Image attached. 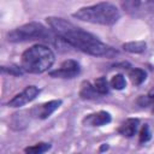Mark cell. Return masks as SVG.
I'll return each mask as SVG.
<instances>
[{"label":"cell","mask_w":154,"mask_h":154,"mask_svg":"<svg viewBox=\"0 0 154 154\" xmlns=\"http://www.w3.org/2000/svg\"><path fill=\"white\" fill-rule=\"evenodd\" d=\"M46 20L52 31L58 37H60V40L83 53L94 57H113L117 54V51L101 42L95 35L76 26L64 18L47 17Z\"/></svg>","instance_id":"cell-1"},{"label":"cell","mask_w":154,"mask_h":154,"mask_svg":"<svg viewBox=\"0 0 154 154\" xmlns=\"http://www.w3.org/2000/svg\"><path fill=\"white\" fill-rule=\"evenodd\" d=\"M72 17L94 24L113 25L120 18V12L112 2H97L77 10L72 13Z\"/></svg>","instance_id":"cell-2"},{"label":"cell","mask_w":154,"mask_h":154,"mask_svg":"<svg viewBox=\"0 0 154 154\" xmlns=\"http://www.w3.org/2000/svg\"><path fill=\"white\" fill-rule=\"evenodd\" d=\"M55 57L52 49L45 45H34L25 49L20 58V67L24 72L42 73L54 64Z\"/></svg>","instance_id":"cell-3"},{"label":"cell","mask_w":154,"mask_h":154,"mask_svg":"<svg viewBox=\"0 0 154 154\" xmlns=\"http://www.w3.org/2000/svg\"><path fill=\"white\" fill-rule=\"evenodd\" d=\"M54 38H58V36L52 31V29H47L36 22L20 25L7 34V40L10 42H23L32 40L54 41Z\"/></svg>","instance_id":"cell-4"},{"label":"cell","mask_w":154,"mask_h":154,"mask_svg":"<svg viewBox=\"0 0 154 154\" xmlns=\"http://www.w3.org/2000/svg\"><path fill=\"white\" fill-rule=\"evenodd\" d=\"M41 93V89L36 85H26L19 94L14 95L8 102L7 105L10 107H20L24 106L29 102H31L32 100L36 99V96H38V94Z\"/></svg>","instance_id":"cell-5"},{"label":"cell","mask_w":154,"mask_h":154,"mask_svg":"<svg viewBox=\"0 0 154 154\" xmlns=\"http://www.w3.org/2000/svg\"><path fill=\"white\" fill-rule=\"evenodd\" d=\"M79 71H81L79 64L76 60L69 59V60H65L64 63H61L59 69L51 71L49 76L54 77V78H73L79 73Z\"/></svg>","instance_id":"cell-6"},{"label":"cell","mask_w":154,"mask_h":154,"mask_svg":"<svg viewBox=\"0 0 154 154\" xmlns=\"http://www.w3.org/2000/svg\"><path fill=\"white\" fill-rule=\"evenodd\" d=\"M60 105H61V100H51V101L36 105L30 109V116L37 119H46L53 112H55L60 107Z\"/></svg>","instance_id":"cell-7"},{"label":"cell","mask_w":154,"mask_h":154,"mask_svg":"<svg viewBox=\"0 0 154 154\" xmlns=\"http://www.w3.org/2000/svg\"><path fill=\"white\" fill-rule=\"evenodd\" d=\"M111 114L106 111H99L95 113H90L83 119V124L88 126H102L111 122Z\"/></svg>","instance_id":"cell-8"},{"label":"cell","mask_w":154,"mask_h":154,"mask_svg":"<svg viewBox=\"0 0 154 154\" xmlns=\"http://www.w3.org/2000/svg\"><path fill=\"white\" fill-rule=\"evenodd\" d=\"M122 6L129 13H137L140 11L154 12V0L153 1H125V2H122Z\"/></svg>","instance_id":"cell-9"},{"label":"cell","mask_w":154,"mask_h":154,"mask_svg":"<svg viewBox=\"0 0 154 154\" xmlns=\"http://www.w3.org/2000/svg\"><path fill=\"white\" fill-rule=\"evenodd\" d=\"M138 125L140 120L137 118H128L120 124V126L118 128V132L124 137H132L136 134Z\"/></svg>","instance_id":"cell-10"},{"label":"cell","mask_w":154,"mask_h":154,"mask_svg":"<svg viewBox=\"0 0 154 154\" xmlns=\"http://www.w3.org/2000/svg\"><path fill=\"white\" fill-rule=\"evenodd\" d=\"M123 49L129 52V53H142L146 51L147 45L144 41H131V42H126L123 43Z\"/></svg>","instance_id":"cell-11"},{"label":"cell","mask_w":154,"mask_h":154,"mask_svg":"<svg viewBox=\"0 0 154 154\" xmlns=\"http://www.w3.org/2000/svg\"><path fill=\"white\" fill-rule=\"evenodd\" d=\"M146 77H147V75H146L144 70H142V69H135L134 67L129 71V78L134 85L142 84L146 81Z\"/></svg>","instance_id":"cell-12"},{"label":"cell","mask_w":154,"mask_h":154,"mask_svg":"<svg viewBox=\"0 0 154 154\" xmlns=\"http://www.w3.org/2000/svg\"><path fill=\"white\" fill-rule=\"evenodd\" d=\"M51 149V144L49 143H46V142H40V143H36L34 146H30V147H26L24 149V153L25 154H43L46 153L47 150Z\"/></svg>","instance_id":"cell-13"},{"label":"cell","mask_w":154,"mask_h":154,"mask_svg":"<svg viewBox=\"0 0 154 154\" xmlns=\"http://www.w3.org/2000/svg\"><path fill=\"white\" fill-rule=\"evenodd\" d=\"M94 88L99 95H106L109 90V83L106 77H99L94 81Z\"/></svg>","instance_id":"cell-14"},{"label":"cell","mask_w":154,"mask_h":154,"mask_svg":"<svg viewBox=\"0 0 154 154\" xmlns=\"http://www.w3.org/2000/svg\"><path fill=\"white\" fill-rule=\"evenodd\" d=\"M79 95H81V97H83V99H95V97L99 96V94L96 93L94 85H91L89 82H84V83L82 84Z\"/></svg>","instance_id":"cell-15"},{"label":"cell","mask_w":154,"mask_h":154,"mask_svg":"<svg viewBox=\"0 0 154 154\" xmlns=\"http://www.w3.org/2000/svg\"><path fill=\"white\" fill-rule=\"evenodd\" d=\"M137 103H138L141 107L150 108V109L154 112V88L149 91L148 95H142V96H140L138 100H137Z\"/></svg>","instance_id":"cell-16"},{"label":"cell","mask_w":154,"mask_h":154,"mask_svg":"<svg viewBox=\"0 0 154 154\" xmlns=\"http://www.w3.org/2000/svg\"><path fill=\"white\" fill-rule=\"evenodd\" d=\"M109 84H111V87H112L113 89H116V90H122V89H124V88L126 87V81H125V77H124L123 75L118 73V75H114V76L112 77Z\"/></svg>","instance_id":"cell-17"},{"label":"cell","mask_w":154,"mask_h":154,"mask_svg":"<svg viewBox=\"0 0 154 154\" xmlns=\"http://www.w3.org/2000/svg\"><path fill=\"white\" fill-rule=\"evenodd\" d=\"M152 138V131L149 129V125L148 124H144L141 130H140V135H138V141L140 143H146L148 142L149 140Z\"/></svg>","instance_id":"cell-18"},{"label":"cell","mask_w":154,"mask_h":154,"mask_svg":"<svg viewBox=\"0 0 154 154\" xmlns=\"http://www.w3.org/2000/svg\"><path fill=\"white\" fill-rule=\"evenodd\" d=\"M1 71L4 73H8L12 76H22L24 73L23 69L20 66H1Z\"/></svg>","instance_id":"cell-19"},{"label":"cell","mask_w":154,"mask_h":154,"mask_svg":"<svg viewBox=\"0 0 154 154\" xmlns=\"http://www.w3.org/2000/svg\"><path fill=\"white\" fill-rule=\"evenodd\" d=\"M107 148H108V146H107V144H105V143H103V144H102V146H101V148H100V150H101V152H102V150H105V149H107Z\"/></svg>","instance_id":"cell-20"}]
</instances>
